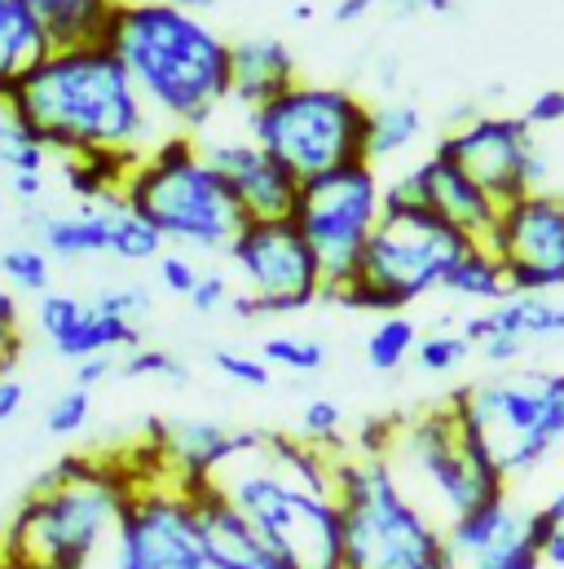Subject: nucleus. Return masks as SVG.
I'll use <instances>...</instances> for the list:
<instances>
[{"label": "nucleus", "mask_w": 564, "mask_h": 569, "mask_svg": "<svg viewBox=\"0 0 564 569\" xmlns=\"http://www.w3.org/2000/svg\"><path fill=\"white\" fill-rule=\"evenodd\" d=\"M93 420V393L71 385L67 393H58L49 407H44V428L49 437H80Z\"/></svg>", "instance_id": "e433bc0d"}, {"label": "nucleus", "mask_w": 564, "mask_h": 569, "mask_svg": "<svg viewBox=\"0 0 564 569\" xmlns=\"http://www.w3.org/2000/svg\"><path fill=\"white\" fill-rule=\"evenodd\" d=\"M375 4H380V0H340V4L331 9V18H335V22H357V18H366Z\"/></svg>", "instance_id": "09e8293b"}, {"label": "nucleus", "mask_w": 564, "mask_h": 569, "mask_svg": "<svg viewBox=\"0 0 564 569\" xmlns=\"http://www.w3.org/2000/svg\"><path fill=\"white\" fill-rule=\"evenodd\" d=\"M0 168L4 172H44L49 168V150L22 124L13 98H4V93H0Z\"/></svg>", "instance_id": "7c9ffc66"}, {"label": "nucleus", "mask_w": 564, "mask_h": 569, "mask_svg": "<svg viewBox=\"0 0 564 569\" xmlns=\"http://www.w3.org/2000/svg\"><path fill=\"white\" fill-rule=\"evenodd\" d=\"M384 208H427L472 243H485L498 221V203L441 150L384 186Z\"/></svg>", "instance_id": "f3484780"}, {"label": "nucleus", "mask_w": 564, "mask_h": 569, "mask_svg": "<svg viewBox=\"0 0 564 569\" xmlns=\"http://www.w3.org/2000/svg\"><path fill=\"white\" fill-rule=\"evenodd\" d=\"M107 208H111V257L115 261H124V266H141V261H159L163 257V234L138 217L120 194L115 199H107Z\"/></svg>", "instance_id": "c85d7f7f"}, {"label": "nucleus", "mask_w": 564, "mask_h": 569, "mask_svg": "<svg viewBox=\"0 0 564 569\" xmlns=\"http://www.w3.org/2000/svg\"><path fill=\"white\" fill-rule=\"evenodd\" d=\"M203 154L225 177V186L239 199L248 221H291L295 199H300V181L265 146H256L252 138H216V142L203 146Z\"/></svg>", "instance_id": "a211bd4d"}, {"label": "nucleus", "mask_w": 564, "mask_h": 569, "mask_svg": "<svg viewBox=\"0 0 564 569\" xmlns=\"http://www.w3.org/2000/svg\"><path fill=\"white\" fill-rule=\"evenodd\" d=\"M102 313H111V318H124V322H138L150 313V291L141 283H120V287H102L98 296H89Z\"/></svg>", "instance_id": "ea45409f"}, {"label": "nucleus", "mask_w": 564, "mask_h": 569, "mask_svg": "<svg viewBox=\"0 0 564 569\" xmlns=\"http://www.w3.org/2000/svg\"><path fill=\"white\" fill-rule=\"evenodd\" d=\"M380 217H384V181L375 163H349L326 177L300 181L291 221L304 234L309 252L318 257L322 296L357 274Z\"/></svg>", "instance_id": "9b49d317"}, {"label": "nucleus", "mask_w": 564, "mask_h": 569, "mask_svg": "<svg viewBox=\"0 0 564 569\" xmlns=\"http://www.w3.org/2000/svg\"><path fill=\"white\" fill-rule=\"evenodd\" d=\"M415 349H420V327L406 313H384L366 336V362L375 371H397L402 362L415 358Z\"/></svg>", "instance_id": "2f4dec72"}, {"label": "nucleus", "mask_w": 564, "mask_h": 569, "mask_svg": "<svg viewBox=\"0 0 564 569\" xmlns=\"http://www.w3.org/2000/svg\"><path fill=\"white\" fill-rule=\"evenodd\" d=\"M36 243L53 261L111 257V208L80 203L75 212H44V217H36Z\"/></svg>", "instance_id": "b1692460"}, {"label": "nucleus", "mask_w": 564, "mask_h": 569, "mask_svg": "<svg viewBox=\"0 0 564 569\" xmlns=\"http://www.w3.org/2000/svg\"><path fill=\"white\" fill-rule=\"evenodd\" d=\"M22 124L49 154L138 163L168 138L120 53L102 44L53 49L13 93Z\"/></svg>", "instance_id": "f257e3e1"}, {"label": "nucleus", "mask_w": 564, "mask_h": 569, "mask_svg": "<svg viewBox=\"0 0 564 569\" xmlns=\"http://www.w3.org/2000/svg\"><path fill=\"white\" fill-rule=\"evenodd\" d=\"M239 428H225L216 420H159L150 425V455L163 477H172L185 490H199L212 481V472L234 455Z\"/></svg>", "instance_id": "aec40b11"}, {"label": "nucleus", "mask_w": 564, "mask_h": 569, "mask_svg": "<svg viewBox=\"0 0 564 569\" xmlns=\"http://www.w3.org/2000/svg\"><path fill=\"white\" fill-rule=\"evenodd\" d=\"M22 402H27V385L9 367H0V425H9L22 411Z\"/></svg>", "instance_id": "49530a36"}, {"label": "nucleus", "mask_w": 564, "mask_h": 569, "mask_svg": "<svg viewBox=\"0 0 564 569\" xmlns=\"http://www.w3.org/2000/svg\"><path fill=\"white\" fill-rule=\"evenodd\" d=\"M111 376H120V358H84V362H75V385L89 389V393Z\"/></svg>", "instance_id": "a18cd8bd"}, {"label": "nucleus", "mask_w": 564, "mask_h": 569, "mask_svg": "<svg viewBox=\"0 0 564 569\" xmlns=\"http://www.w3.org/2000/svg\"><path fill=\"white\" fill-rule=\"evenodd\" d=\"M543 508L521 490H503L476 512L441 530L436 569H538Z\"/></svg>", "instance_id": "2eb2a0df"}, {"label": "nucleus", "mask_w": 564, "mask_h": 569, "mask_svg": "<svg viewBox=\"0 0 564 569\" xmlns=\"http://www.w3.org/2000/svg\"><path fill=\"white\" fill-rule=\"evenodd\" d=\"M423 13H450L454 9V0H420Z\"/></svg>", "instance_id": "3c124183"}, {"label": "nucleus", "mask_w": 564, "mask_h": 569, "mask_svg": "<svg viewBox=\"0 0 564 569\" xmlns=\"http://www.w3.org/2000/svg\"><path fill=\"white\" fill-rule=\"evenodd\" d=\"M111 566L115 569H208L203 539H199V512L194 490L177 486L159 472L154 455L150 468H138V486L129 495V508L111 539Z\"/></svg>", "instance_id": "f8f14e48"}, {"label": "nucleus", "mask_w": 564, "mask_h": 569, "mask_svg": "<svg viewBox=\"0 0 564 569\" xmlns=\"http://www.w3.org/2000/svg\"><path fill=\"white\" fill-rule=\"evenodd\" d=\"M472 248L454 226L432 217L427 208H384L362 266L349 283L326 291V305L357 309V313H402L423 296L441 291L450 266Z\"/></svg>", "instance_id": "1a4fd4ad"}, {"label": "nucleus", "mask_w": 564, "mask_h": 569, "mask_svg": "<svg viewBox=\"0 0 564 569\" xmlns=\"http://www.w3.org/2000/svg\"><path fill=\"white\" fill-rule=\"evenodd\" d=\"M53 49L102 44L120 13V0H31Z\"/></svg>", "instance_id": "a878e982"}, {"label": "nucleus", "mask_w": 564, "mask_h": 569, "mask_svg": "<svg viewBox=\"0 0 564 569\" xmlns=\"http://www.w3.org/2000/svg\"><path fill=\"white\" fill-rule=\"evenodd\" d=\"M441 291H450V296H459V300H476V305H503V300L512 296V283H507L498 257H494L485 243H472V248L450 266Z\"/></svg>", "instance_id": "bb28decb"}, {"label": "nucleus", "mask_w": 564, "mask_h": 569, "mask_svg": "<svg viewBox=\"0 0 564 569\" xmlns=\"http://www.w3.org/2000/svg\"><path fill=\"white\" fill-rule=\"evenodd\" d=\"M463 336L472 340V349L494 340V336L521 340L530 349L538 340L564 336V305L552 300V296H543V291H512L503 305H490L485 313H472L463 322Z\"/></svg>", "instance_id": "5701e85b"}, {"label": "nucleus", "mask_w": 564, "mask_h": 569, "mask_svg": "<svg viewBox=\"0 0 564 569\" xmlns=\"http://www.w3.org/2000/svg\"><path fill=\"white\" fill-rule=\"evenodd\" d=\"M472 353H476V349H472V340H467L463 331H432V336L420 340L415 362H420V371H427V376H450V371H459Z\"/></svg>", "instance_id": "f704fd0d"}, {"label": "nucleus", "mask_w": 564, "mask_h": 569, "mask_svg": "<svg viewBox=\"0 0 564 569\" xmlns=\"http://www.w3.org/2000/svg\"><path fill=\"white\" fill-rule=\"evenodd\" d=\"M375 428L380 432H366L357 446L384 455V463L393 468L402 490L441 530L507 490L498 481V472L485 463V455L476 450V441L467 437L450 398L432 402L423 411H411V416L384 420Z\"/></svg>", "instance_id": "423d86ee"}, {"label": "nucleus", "mask_w": 564, "mask_h": 569, "mask_svg": "<svg viewBox=\"0 0 564 569\" xmlns=\"http://www.w3.org/2000/svg\"><path fill=\"white\" fill-rule=\"evenodd\" d=\"M445 159H454L498 208L516 203L534 190H552V163L538 146V133L525 124V116H467L459 120L441 142L432 146Z\"/></svg>", "instance_id": "4468645a"}, {"label": "nucleus", "mask_w": 564, "mask_h": 569, "mask_svg": "<svg viewBox=\"0 0 564 569\" xmlns=\"http://www.w3.org/2000/svg\"><path fill=\"white\" fill-rule=\"evenodd\" d=\"M230 300H234V291L225 283V274H203L199 287L190 291V305H194V313H216V309H230Z\"/></svg>", "instance_id": "79ce46f5"}, {"label": "nucleus", "mask_w": 564, "mask_h": 569, "mask_svg": "<svg viewBox=\"0 0 564 569\" xmlns=\"http://www.w3.org/2000/svg\"><path fill=\"white\" fill-rule=\"evenodd\" d=\"M485 248L498 257L512 291H561L564 287V199L561 190H534L498 208Z\"/></svg>", "instance_id": "dca6fc26"}, {"label": "nucleus", "mask_w": 564, "mask_h": 569, "mask_svg": "<svg viewBox=\"0 0 564 569\" xmlns=\"http://www.w3.org/2000/svg\"><path fill=\"white\" fill-rule=\"evenodd\" d=\"M36 327L53 345V353L67 358V362L115 358V353H129L141 345L138 322L111 318L75 291H44L36 300Z\"/></svg>", "instance_id": "6ab92c4d"}, {"label": "nucleus", "mask_w": 564, "mask_h": 569, "mask_svg": "<svg viewBox=\"0 0 564 569\" xmlns=\"http://www.w3.org/2000/svg\"><path fill=\"white\" fill-rule=\"evenodd\" d=\"M261 358L270 367L282 371H295V376H313L326 367V345L322 340H309V336H270L261 345Z\"/></svg>", "instance_id": "473e14b6"}, {"label": "nucleus", "mask_w": 564, "mask_h": 569, "mask_svg": "<svg viewBox=\"0 0 564 569\" xmlns=\"http://www.w3.org/2000/svg\"><path fill=\"white\" fill-rule=\"evenodd\" d=\"M300 80L295 53L279 36H248L230 40V102L261 111Z\"/></svg>", "instance_id": "4be33fe9"}, {"label": "nucleus", "mask_w": 564, "mask_h": 569, "mask_svg": "<svg viewBox=\"0 0 564 569\" xmlns=\"http://www.w3.org/2000/svg\"><path fill=\"white\" fill-rule=\"evenodd\" d=\"M154 266H159V287L172 291V296H185V300H190V291L199 287V279H203V274L194 270V261L181 257V252H163Z\"/></svg>", "instance_id": "a19ab883"}, {"label": "nucleus", "mask_w": 564, "mask_h": 569, "mask_svg": "<svg viewBox=\"0 0 564 569\" xmlns=\"http://www.w3.org/2000/svg\"><path fill=\"white\" fill-rule=\"evenodd\" d=\"M525 124L538 133V129H552V124H564V89H547L530 102L525 111Z\"/></svg>", "instance_id": "c03bdc74"}, {"label": "nucleus", "mask_w": 564, "mask_h": 569, "mask_svg": "<svg viewBox=\"0 0 564 569\" xmlns=\"http://www.w3.org/2000/svg\"><path fill=\"white\" fill-rule=\"evenodd\" d=\"M335 508L344 569H436L441 526L402 490L384 455L357 441L335 455Z\"/></svg>", "instance_id": "6e6552de"}, {"label": "nucleus", "mask_w": 564, "mask_h": 569, "mask_svg": "<svg viewBox=\"0 0 564 569\" xmlns=\"http://www.w3.org/2000/svg\"><path fill=\"white\" fill-rule=\"evenodd\" d=\"M371 102L344 84L295 80L286 93L248 111V138L265 146L295 181L326 177L349 163H366Z\"/></svg>", "instance_id": "9d476101"}, {"label": "nucleus", "mask_w": 564, "mask_h": 569, "mask_svg": "<svg viewBox=\"0 0 564 569\" xmlns=\"http://www.w3.org/2000/svg\"><path fill=\"white\" fill-rule=\"evenodd\" d=\"M423 138V111L411 102H371L366 116V163L393 159Z\"/></svg>", "instance_id": "cd10ccee"}, {"label": "nucleus", "mask_w": 564, "mask_h": 569, "mask_svg": "<svg viewBox=\"0 0 564 569\" xmlns=\"http://www.w3.org/2000/svg\"><path fill=\"white\" fill-rule=\"evenodd\" d=\"M0 212H4V190H0Z\"/></svg>", "instance_id": "864d4df0"}, {"label": "nucleus", "mask_w": 564, "mask_h": 569, "mask_svg": "<svg viewBox=\"0 0 564 569\" xmlns=\"http://www.w3.org/2000/svg\"><path fill=\"white\" fill-rule=\"evenodd\" d=\"M107 44L168 133H199L230 102V40L172 0H120Z\"/></svg>", "instance_id": "f03ea898"}, {"label": "nucleus", "mask_w": 564, "mask_h": 569, "mask_svg": "<svg viewBox=\"0 0 564 569\" xmlns=\"http://www.w3.org/2000/svg\"><path fill=\"white\" fill-rule=\"evenodd\" d=\"M120 199L163 234V243L194 252H230L248 226L239 199L208 163L203 146L181 133H168L124 172Z\"/></svg>", "instance_id": "0eeeda50"}, {"label": "nucleus", "mask_w": 564, "mask_h": 569, "mask_svg": "<svg viewBox=\"0 0 564 569\" xmlns=\"http://www.w3.org/2000/svg\"><path fill=\"white\" fill-rule=\"evenodd\" d=\"M291 18H295V22H309V18H313V9H309V4H295V9H291Z\"/></svg>", "instance_id": "603ef678"}, {"label": "nucleus", "mask_w": 564, "mask_h": 569, "mask_svg": "<svg viewBox=\"0 0 564 569\" xmlns=\"http://www.w3.org/2000/svg\"><path fill=\"white\" fill-rule=\"evenodd\" d=\"M212 367L225 380L243 385V389H270V380H274V367L265 358H252V353H239V349H216L212 353Z\"/></svg>", "instance_id": "4c0bfd02"}, {"label": "nucleus", "mask_w": 564, "mask_h": 569, "mask_svg": "<svg viewBox=\"0 0 564 569\" xmlns=\"http://www.w3.org/2000/svg\"><path fill=\"white\" fill-rule=\"evenodd\" d=\"M561 199H564V190H561Z\"/></svg>", "instance_id": "5fc2aeb1"}, {"label": "nucleus", "mask_w": 564, "mask_h": 569, "mask_svg": "<svg viewBox=\"0 0 564 569\" xmlns=\"http://www.w3.org/2000/svg\"><path fill=\"white\" fill-rule=\"evenodd\" d=\"M138 486V463L62 459L49 468L0 535V569H89L115 539Z\"/></svg>", "instance_id": "7ed1b4c3"}, {"label": "nucleus", "mask_w": 564, "mask_h": 569, "mask_svg": "<svg viewBox=\"0 0 564 569\" xmlns=\"http://www.w3.org/2000/svg\"><path fill=\"white\" fill-rule=\"evenodd\" d=\"M538 508H543V566L564 569V481L538 499Z\"/></svg>", "instance_id": "58836bf2"}, {"label": "nucleus", "mask_w": 564, "mask_h": 569, "mask_svg": "<svg viewBox=\"0 0 564 569\" xmlns=\"http://www.w3.org/2000/svg\"><path fill=\"white\" fill-rule=\"evenodd\" d=\"M0 279L13 296L40 300L44 291H53V257L40 243H9L0 252Z\"/></svg>", "instance_id": "c756f323"}, {"label": "nucleus", "mask_w": 564, "mask_h": 569, "mask_svg": "<svg viewBox=\"0 0 564 569\" xmlns=\"http://www.w3.org/2000/svg\"><path fill=\"white\" fill-rule=\"evenodd\" d=\"M208 486L265 535L286 569H344L335 495L309 490L291 477L274 432H239L234 455L212 472Z\"/></svg>", "instance_id": "20e7f679"}, {"label": "nucleus", "mask_w": 564, "mask_h": 569, "mask_svg": "<svg viewBox=\"0 0 564 569\" xmlns=\"http://www.w3.org/2000/svg\"><path fill=\"white\" fill-rule=\"evenodd\" d=\"M172 4H181L185 13H208V9H216V0H172Z\"/></svg>", "instance_id": "8fccbe9b"}, {"label": "nucleus", "mask_w": 564, "mask_h": 569, "mask_svg": "<svg viewBox=\"0 0 564 569\" xmlns=\"http://www.w3.org/2000/svg\"><path fill=\"white\" fill-rule=\"evenodd\" d=\"M450 407L507 490L525 495L564 455V371L503 367L454 389Z\"/></svg>", "instance_id": "39448f33"}, {"label": "nucleus", "mask_w": 564, "mask_h": 569, "mask_svg": "<svg viewBox=\"0 0 564 569\" xmlns=\"http://www.w3.org/2000/svg\"><path fill=\"white\" fill-rule=\"evenodd\" d=\"M243 274V296L230 300L239 318L300 313L322 300V270L295 221H248L225 252Z\"/></svg>", "instance_id": "ddd939ff"}, {"label": "nucleus", "mask_w": 564, "mask_h": 569, "mask_svg": "<svg viewBox=\"0 0 564 569\" xmlns=\"http://www.w3.org/2000/svg\"><path fill=\"white\" fill-rule=\"evenodd\" d=\"M9 194L18 203H36L44 194V172H9Z\"/></svg>", "instance_id": "de8ad7c7"}, {"label": "nucleus", "mask_w": 564, "mask_h": 569, "mask_svg": "<svg viewBox=\"0 0 564 569\" xmlns=\"http://www.w3.org/2000/svg\"><path fill=\"white\" fill-rule=\"evenodd\" d=\"M194 512H199V539H203L208 569H286L279 552L265 543V535L234 503H225L212 486L194 490Z\"/></svg>", "instance_id": "412c9836"}, {"label": "nucleus", "mask_w": 564, "mask_h": 569, "mask_svg": "<svg viewBox=\"0 0 564 569\" xmlns=\"http://www.w3.org/2000/svg\"><path fill=\"white\" fill-rule=\"evenodd\" d=\"M53 53L31 0H0V93L13 98L18 84Z\"/></svg>", "instance_id": "393cba45"}, {"label": "nucleus", "mask_w": 564, "mask_h": 569, "mask_svg": "<svg viewBox=\"0 0 564 569\" xmlns=\"http://www.w3.org/2000/svg\"><path fill=\"white\" fill-rule=\"evenodd\" d=\"M295 437H304L309 446H318V450H331V455H340L349 441H344V411H340V402H331V398H313V402H304V411H300V432Z\"/></svg>", "instance_id": "72a5a7b5"}, {"label": "nucleus", "mask_w": 564, "mask_h": 569, "mask_svg": "<svg viewBox=\"0 0 564 569\" xmlns=\"http://www.w3.org/2000/svg\"><path fill=\"white\" fill-rule=\"evenodd\" d=\"M120 376L124 380H168V385H185L190 380V371H185V362L177 353L150 349V345H138V349H129L120 358Z\"/></svg>", "instance_id": "c9c22d12"}, {"label": "nucleus", "mask_w": 564, "mask_h": 569, "mask_svg": "<svg viewBox=\"0 0 564 569\" xmlns=\"http://www.w3.org/2000/svg\"><path fill=\"white\" fill-rule=\"evenodd\" d=\"M13 349H18V296L0 279V367L13 362Z\"/></svg>", "instance_id": "37998d69"}]
</instances>
